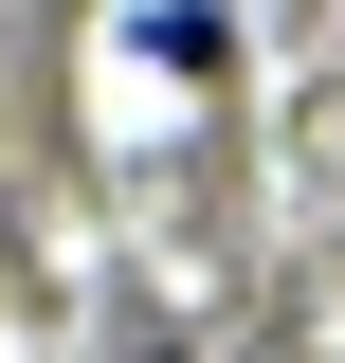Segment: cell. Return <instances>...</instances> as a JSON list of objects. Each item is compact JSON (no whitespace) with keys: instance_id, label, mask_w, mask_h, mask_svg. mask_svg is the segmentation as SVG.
I'll return each mask as SVG.
<instances>
[{"instance_id":"obj_1","label":"cell","mask_w":345,"mask_h":363,"mask_svg":"<svg viewBox=\"0 0 345 363\" xmlns=\"http://www.w3.org/2000/svg\"><path fill=\"white\" fill-rule=\"evenodd\" d=\"M128 37H146V55H164V73H218V0H146Z\"/></svg>"}]
</instances>
